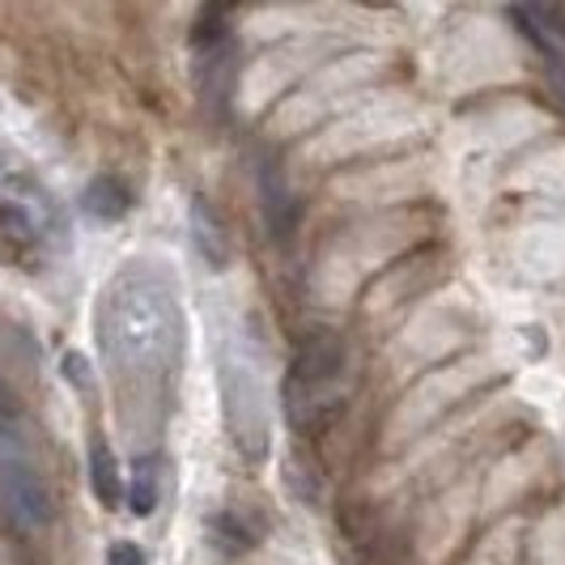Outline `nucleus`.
Segmentation results:
<instances>
[{"instance_id": "nucleus-1", "label": "nucleus", "mask_w": 565, "mask_h": 565, "mask_svg": "<svg viewBox=\"0 0 565 565\" xmlns=\"http://www.w3.org/2000/svg\"><path fill=\"white\" fill-rule=\"evenodd\" d=\"M103 353L119 374L145 379V396L162 399V383L174 379L179 344H183V319L174 289L162 268H119L111 289L103 294L98 315Z\"/></svg>"}, {"instance_id": "nucleus-9", "label": "nucleus", "mask_w": 565, "mask_h": 565, "mask_svg": "<svg viewBox=\"0 0 565 565\" xmlns=\"http://www.w3.org/2000/svg\"><path fill=\"white\" fill-rule=\"evenodd\" d=\"M107 565H149V562H145V553L132 540H115L111 548H107Z\"/></svg>"}, {"instance_id": "nucleus-6", "label": "nucleus", "mask_w": 565, "mask_h": 565, "mask_svg": "<svg viewBox=\"0 0 565 565\" xmlns=\"http://www.w3.org/2000/svg\"><path fill=\"white\" fill-rule=\"evenodd\" d=\"M158 493H162V463L153 455H137L128 477V510L137 519H149L158 510Z\"/></svg>"}, {"instance_id": "nucleus-3", "label": "nucleus", "mask_w": 565, "mask_h": 565, "mask_svg": "<svg viewBox=\"0 0 565 565\" xmlns=\"http://www.w3.org/2000/svg\"><path fill=\"white\" fill-rule=\"evenodd\" d=\"M255 183H259V204H264L268 230H273L277 238H289L294 226H298V200L289 192L281 167H277L273 158H264V162L255 167Z\"/></svg>"}, {"instance_id": "nucleus-7", "label": "nucleus", "mask_w": 565, "mask_h": 565, "mask_svg": "<svg viewBox=\"0 0 565 565\" xmlns=\"http://www.w3.org/2000/svg\"><path fill=\"white\" fill-rule=\"evenodd\" d=\"M188 222H192V238H196V252L204 255V264L226 268V259H230L226 226L213 217V209H209L204 200H196V204H192V213H188Z\"/></svg>"}, {"instance_id": "nucleus-10", "label": "nucleus", "mask_w": 565, "mask_h": 565, "mask_svg": "<svg viewBox=\"0 0 565 565\" xmlns=\"http://www.w3.org/2000/svg\"><path fill=\"white\" fill-rule=\"evenodd\" d=\"M557 73H562V85H565V64H562V68H557Z\"/></svg>"}, {"instance_id": "nucleus-5", "label": "nucleus", "mask_w": 565, "mask_h": 565, "mask_svg": "<svg viewBox=\"0 0 565 565\" xmlns=\"http://www.w3.org/2000/svg\"><path fill=\"white\" fill-rule=\"evenodd\" d=\"M82 209L94 222H119V217L128 213V188H124L115 174H98V179L85 183Z\"/></svg>"}, {"instance_id": "nucleus-4", "label": "nucleus", "mask_w": 565, "mask_h": 565, "mask_svg": "<svg viewBox=\"0 0 565 565\" xmlns=\"http://www.w3.org/2000/svg\"><path fill=\"white\" fill-rule=\"evenodd\" d=\"M85 463H89V493L98 498L103 510H119L124 507V477H119V459L107 447V438H89V451H85Z\"/></svg>"}, {"instance_id": "nucleus-2", "label": "nucleus", "mask_w": 565, "mask_h": 565, "mask_svg": "<svg viewBox=\"0 0 565 565\" xmlns=\"http://www.w3.org/2000/svg\"><path fill=\"white\" fill-rule=\"evenodd\" d=\"M0 502L9 510V519L26 532L52 523V493L13 425H0Z\"/></svg>"}, {"instance_id": "nucleus-8", "label": "nucleus", "mask_w": 565, "mask_h": 565, "mask_svg": "<svg viewBox=\"0 0 565 565\" xmlns=\"http://www.w3.org/2000/svg\"><path fill=\"white\" fill-rule=\"evenodd\" d=\"M209 536H213V544L222 548V553H247L255 544L252 527L234 514V510H222V514H213V523H209Z\"/></svg>"}]
</instances>
